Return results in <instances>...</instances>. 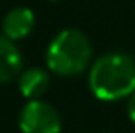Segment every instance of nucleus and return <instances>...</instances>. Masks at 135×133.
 <instances>
[{"label":"nucleus","instance_id":"f257e3e1","mask_svg":"<svg viewBox=\"0 0 135 133\" xmlns=\"http://www.w3.org/2000/svg\"><path fill=\"white\" fill-rule=\"evenodd\" d=\"M90 88L100 100L113 102L135 91V60L126 53H106L90 69Z\"/></svg>","mask_w":135,"mask_h":133},{"label":"nucleus","instance_id":"f03ea898","mask_svg":"<svg viewBox=\"0 0 135 133\" xmlns=\"http://www.w3.org/2000/svg\"><path fill=\"white\" fill-rule=\"evenodd\" d=\"M90 60V40L82 31L75 27H68L64 31H60L46 49V64L53 73L60 77L80 75L88 67Z\"/></svg>","mask_w":135,"mask_h":133},{"label":"nucleus","instance_id":"7ed1b4c3","mask_svg":"<svg viewBox=\"0 0 135 133\" xmlns=\"http://www.w3.org/2000/svg\"><path fill=\"white\" fill-rule=\"evenodd\" d=\"M18 128L22 133H60V115L51 104L44 100H27L20 110Z\"/></svg>","mask_w":135,"mask_h":133},{"label":"nucleus","instance_id":"20e7f679","mask_svg":"<svg viewBox=\"0 0 135 133\" xmlns=\"http://www.w3.org/2000/svg\"><path fill=\"white\" fill-rule=\"evenodd\" d=\"M35 26V15L29 7H13L2 20V33L11 40L26 38Z\"/></svg>","mask_w":135,"mask_h":133},{"label":"nucleus","instance_id":"39448f33","mask_svg":"<svg viewBox=\"0 0 135 133\" xmlns=\"http://www.w3.org/2000/svg\"><path fill=\"white\" fill-rule=\"evenodd\" d=\"M24 58L15 40L0 35V84H7L17 78L22 71Z\"/></svg>","mask_w":135,"mask_h":133},{"label":"nucleus","instance_id":"423d86ee","mask_svg":"<svg viewBox=\"0 0 135 133\" xmlns=\"http://www.w3.org/2000/svg\"><path fill=\"white\" fill-rule=\"evenodd\" d=\"M49 86V75L42 67H29L18 75V89L27 100H37Z\"/></svg>","mask_w":135,"mask_h":133},{"label":"nucleus","instance_id":"0eeeda50","mask_svg":"<svg viewBox=\"0 0 135 133\" xmlns=\"http://www.w3.org/2000/svg\"><path fill=\"white\" fill-rule=\"evenodd\" d=\"M128 117L135 124V91L130 95V100H128Z\"/></svg>","mask_w":135,"mask_h":133}]
</instances>
